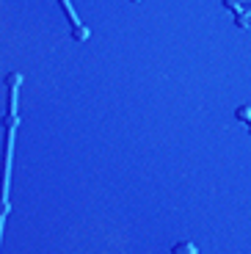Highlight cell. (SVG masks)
I'll return each instance as SVG.
<instances>
[{
  "mask_svg": "<svg viewBox=\"0 0 251 254\" xmlns=\"http://www.w3.org/2000/svg\"><path fill=\"white\" fill-rule=\"evenodd\" d=\"M235 116H237V119H243V122H249V125H251V108H237V111H235Z\"/></svg>",
  "mask_w": 251,
  "mask_h": 254,
  "instance_id": "obj_2",
  "label": "cell"
},
{
  "mask_svg": "<svg viewBox=\"0 0 251 254\" xmlns=\"http://www.w3.org/2000/svg\"><path fill=\"white\" fill-rule=\"evenodd\" d=\"M130 3H141V0H130Z\"/></svg>",
  "mask_w": 251,
  "mask_h": 254,
  "instance_id": "obj_3",
  "label": "cell"
},
{
  "mask_svg": "<svg viewBox=\"0 0 251 254\" xmlns=\"http://www.w3.org/2000/svg\"><path fill=\"white\" fill-rule=\"evenodd\" d=\"M174 252H180V254H196L199 249H196V243H188V240H182V243H177V246H174Z\"/></svg>",
  "mask_w": 251,
  "mask_h": 254,
  "instance_id": "obj_1",
  "label": "cell"
}]
</instances>
